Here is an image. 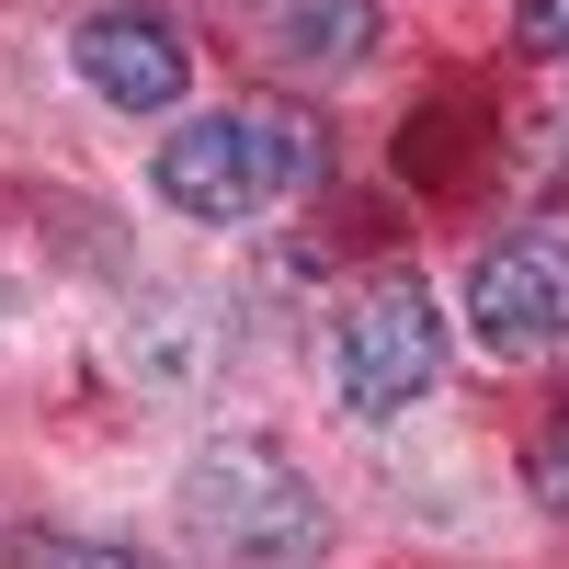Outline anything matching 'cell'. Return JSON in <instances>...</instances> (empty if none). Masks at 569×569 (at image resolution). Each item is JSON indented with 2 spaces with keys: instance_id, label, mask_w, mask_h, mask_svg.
Returning <instances> with one entry per match:
<instances>
[{
  "instance_id": "obj_1",
  "label": "cell",
  "mask_w": 569,
  "mask_h": 569,
  "mask_svg": "<svg viewBox=\"0 0 569 569\" xmlns=\"http://www.w3.org/2000/svg\"><path fill=\"white\" fill-rule=\"evenodd\" d=\"M182 512L228 569H308L330 547V501L297 456H273L262 433H217L182 467Z\"/></svg>"
},
{
  "instance_id": "obj_2",
  "label": "cell",
  "mask_w": 569,
  "mask_h": 569,
  "mask_svg": "<svg viewBox=\"0 0 569 569\" xmlns=\"http://www.w3.org/2000/svg\"><path fill=\"white\" fill-rule=\"evenodd\" d=\"M149 171H160V206H182L194 228H240V217H262L273 194H297L319 171V137L284 103H228V114L171 126Z\"/></svg>"
},
{
  "instance_id": "obj_3",
  "label": "cell",
  "mask_w": 569,
  "mask_h": 569,
  "mask_svg": "<svg viewBox=\"0 0 569 569\" xmlns=\"http://www.w3.org/2000/svg\"><path fill=\"white\" fill-rule=\"evenodd\" d=\"M330 376H342V399L365 421L410 410L445 376V308H433V284H421V273H376L365 297H342V319H330Z\"/></svg>"
},
{
  "instance_id": "obj_4",
  "label": "cell",
  "mask_w": 569,
  "mask_h": 569,
  "mask_svg": "<svg viewBox=\"0 0 569 569\" xmlns=\"http://www.w3.org/2000/svg\"><path fill=\"white\" fill-rule=\"evenodd\" d=\"M467 330L490 353L536 365V353H569V240H501L467 273Z\"/></svg>"
},
{
  "instance_id": "obj_5",
  "label": "cell",
  "mask_w": 569,
  "mask_h": 569,
  "mask_svg": "<svg viewBox=\"0 0 569 569\" xmlns=\"http://www.w3.org/2000/svg\"><path fill=\"white\" fill-rule=\"evenodd\" d=\"M69 69L103 91L114 114H171V103H182V80H194V58H182V34H171L160 12H80Z\"/></svg>"
},
{
  "instance_id": "obj_6",
  "label": "cell",
  "mask_w": 569,
  "mask_h": 569,
  "mask_svg": "<svg viewBox=\"0 0 569 569\" xmlns=\"http://www.w3.org/2000/svg\"><path fill=\"white\" fill-rule=\"evenodd\" d=\"M273 46H284L297 69H319V80H342V69L376 58V0H284V12H273Z\"/></svg>"
},
{
  "instance_id": "obj_7",
  "label": "cell",
  "mask_w": 569,
  "mask_h": 569,
  "mask_svg": "<svg viewBox=\"0 0 569 569\" xmlns=\"http://www.w3.org/2000/svg\"><path fill=\"white\" fill-rule=\"evenodd\" d=\"M525 479H536V501L569 525V410H547V433H536V456H525Z\"/></svg>"
},
{
  "instance_id": "obj_8",
  "label": "cell",
  "mask_w": 569,
  "mask_h": 569,
  "mask_svg": "<svg viewBox=\"0 0 569 569\" xmlns=\"http://www.w3.org/2000/svg\"><path fill=\"white\" fill-rule=\"evenodd\" d=\"M34 569H160V558H137V547H91V536H58V547H34Z\"/></svg>"
},
{
  "instance_id": "obj_9",
  "label": "cell",
  "mask_w": 569,
  "mask_h": 569,
  "mask_svg": "<svg viewBox=\"0 0 569 569\" xmlns=\"http://www.w3.org/2000/svg\"><path fill=\"white\" fill-rule=\"evenodd\" d=\"M512 34H525V58H569V0H525Z\"/></svg>"
}]
</instances>
